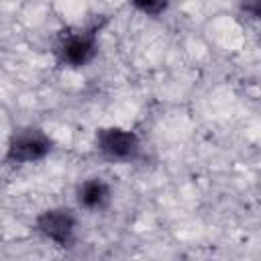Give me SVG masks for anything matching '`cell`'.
<instances>
[{"label":"cell","mask_w":261,"mask_h":261,"mask_svg":"<svg viewBox=\"0 0 261 261\" xmlns=\"http://www.w3.org/2000/svg\"><path fill=\"white\" fill-rule=\"evenodd\" d=\"M110 198H112V190L110 186L100 179V177H90V179H84L77 190H75V200L80 204V208L84 210H102L110 204Z\"/></svg>","instance_id":"cell-5"},{"label":"cell","mask_w":261,"mask_h":261,"mask_svg":"<svg viewBox=\"0 0 261 261\" xmlns=\"http://www.w3.org/2000/svg\"><path fill=\"white\" fill-rule=\"evenodd\" d=\"M75 216L67 208H49L35 220V228L59 247H71L75 241Z\"/></svg>","instance_id":"cell-4"},{"label":"cell","mask_w":261,"mask_h":261,"mask_svg":"<svg viewBox=\"0 0 261 261\" xmlns=\"http://www.w3.org/2000/svg\"><path fill=\"white\" fill-rule=\"evenodd\" d=\"M239 8L247 16L261 20V0H239Z\"/></svg>","instance_id":"cell-7"},{"label":"cell","mask_w":261,"mask_h":261,"mask_svg":"<svg viewBox=\"0 0 261 261\" xmlns=\"http://www.w3.org/2000/svg\"><path fill=\"white\" fill-rule=\"evenodd\" d=\"M53 149L51 139L35 126L18 128L8 143L6 149V161L8 163H35L45 159Z\"/></svg>","instance_id":"cell-2"},{"label":"cell","mask_w":261,"mask_h":261,"mask_svg":"<svg viewBox=\"0 0 261 261\" xmlns=\"http://www.w3.org/2000/svg\"><path fill=\"white\" fill-rule=\"evenodd\" d=\"M98 53V29H80L63 35L55 45V55L59 63L67 67H84Z\"/></svg>","instance_id":"cell-1"},{"label":"cell","mask_w":261,"mask_h":261,"mask_svg":"<svg viewBox=\"0 0 261 261\" xmlns=\"http://www.w3.org/2000/svg\"><path fill=\"white\" fill-rule=\"evenodd\" d=\"M130 4L147 16H159L169 8L171 0H130Z\"/></svg>","instance_id":"cell-6"},{"label":"cell","mask_w":261,"mask_h":261,"mask_svg":"<svg viewBox=\"0 0 261 261\" xmlns=\"http://www.w3.org/2000/svg\"><path fill=\"white\" fill-rule=\"evenodd\" d=\"M96 149L112 161H130L141 151L135 130L122 126H102L96 130Z\"/></svg>","instance_id":"cell-3"}]
</instances>
